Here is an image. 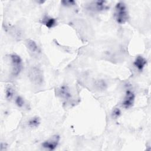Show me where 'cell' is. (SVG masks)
Listing matches in <instances>:
<instances>
[{
	"label": "cell",
	"instance_id": "7",
	"mask_svg": "<svg viewBox=\"0 0 151 151\" xmlns=\"http://www.w3.org/2000/svg\"><path fill=\"white\" fill-rule=\"evenodd\" d=\"M106 1H94L91 4L90 8L97 11H103L107 8V6L106 5Z\"/></svg>",
	"mask_w": 151,
	"mask_h": 151
},
{
	"label": "cell",
	"instance_id": "13",
	"mask_svg": "<svg viewBox=\"0 0 151 151\" xmlns=\"http://www.w3.org/2000/svg\"><path fill=\"white\" fill-rule=\"evenodd\" d=\"M15 103L18 107H21L24 104V101L21 96H17L15 99Z\"/></svg>",
	"mask_w": 151,
	"mask_h": 151
},
{
	"label": "cell",
	"instance_id": "11",
	"mask_svg": "<svg viewBox=\"0 0 151 151\" xmlns=\"http://www.w3.org/2000/svg\"><path fill=\"white\" fill-rule=\"evenodd\" d=\"M40 124V118L37 116L33 117L30 119L28 122V124L31 127H37Z\"/></svg>",
	"mask_w": 151,
	"mask_h": 151
},
{
	"label": "cell",
	"instance_id": "10",
	"mask_svg": "<svg viewBox=\"0 0 151 151\" xmlns=\"http://www.w3.org/2000/svg\"><path fill=\"white\" fill-rule=\"evenodd\" d=\"M42 23L48 28H51L54 27L56 25L57 21L55 18L46 16L43 18Z\"/></svg>",
	"mask_w": 151,
	"mask_h": 151
},
{
	"label": "cell",
	"instance_id": "1",
	"mask_svg": "<svg viewBox=\"0 0 151 151\" xmlns=\"http://www.w3.org/2000/svg\"><path fill=\"white\" fill-rule=\"evenodd\" d=\"M114 19L120 24H124L128 19L127 6L123 2H119L116 4L114 13Z\"/></svg>",
	"mask_w": 151,
	"mask_h": 151
},
{
	"label": "cell",
	"instance_id": "9",
	"mask_svg": "<svg viewBox=\"0 0 151 151\" xmlns=\"http://www.w3.org/2000/svg\"><path fill=\"white\" fill-rule=\"evenodd\" d=\"M26 45H27V47H28V48L29 49V50L31 52L37 54L40 52L39 48L34 41L30 40V39L27 40L26 41Z\"/></svg>",
	"mask_w": 151,
	"mask_h": 151
},
{
	"label": "cell",
	"instance_id": "3",
	"mask_svg": "<svg viewBox=\"0 0 151 151\" xmlns=\"http://www.w3.org/2000/svg\"><path fill=\"white\" fill-rule=\"evenodd\" d=\"M10 58L12 68V74L14 76H17L18 74H19L22 70V60L18 55L15 54L10 55Z\"/></svg>",
	"mask_w": 151,
	"mask_h": 151
},
{
	"label": "cell",
	"instance_id": "4",
	"mask_svg": "<svg viewBox=\"0 0 151 151\" xmlns=\"http://www.w3.org/2000/svg\"><path fill=\"white\" fill-rule=\"evenodd\" d=\"M59 141H60V136L57 134L54 135L48 140L43 142L42 143V146L43 147L47 149H48L50 150H52L57 147L59 143Z\"/></svg>",
	"mask_w": 151,
	"mask_h": 151
},
{
	"label": "cell",
	"instance_id": "5",
	"mask_svg": "<svg viewBox=\"0 0 151 151\" xmlns=\"http://www.w3.org/2000/svg\"><path fill=\"white\" fill-rule=\"evenodd\" d=\"M135 96L133 91L130 90H127L126 93V96L122 102V106L126 108L129 109L132 107L134 103Z\"/></svg>",
	"mask_w": 151,
	"mask_h": 151
},
{
	"label": "cell",
	"instance_id": "6",
	"mask_svg": "<svg viewBox=\"0 0 151 151\" xmlns=\"http://www.w3.org/2000/svg\"><path fill=\"white\" fill-rule=\"evenodd\" d=\"M57 94L63 99H68L71 97L70 89L67 86H63L57 89Z\"/></svg>",
	"mask_w": 151,
	"mask_h": 151
},
{
	"label": "cell",
	"instance_id": "12",
	"mask_svg": "<svg viewBox=\"0 0 151 151\" xmlns=\"http://www.w3.org/2000/svg\"><path fill=\"white\" fill-rule=\"evenodd\" d=\"M14 94V89L11 87H8L6 90V97L8 99H11Z\"/></svg>",
	"mask_w": 151,
	"mask_h": 151
},
{
	"label": "cell",
	"instance_id": "2",
	"mask_svg": "<svg viewBox=\"0 0 151 151\" xmlns=\"http://www.w3.org/2000/svg\"><path fill=\"white\" fill-rule=\"evenodd\" d=\"M29 77L33 84L41 86L43 83V74L42 71L38 67H34L29 70Z\"/></svg>",
	"mask_w": 151,
	"mask_h": 151
},
{
	"label": "cell",
	"instance_id": "15",
	"mask_svg": "<svg viewBox=\"0 0 151 151\" xmlns=\"http://www.w3.org/2000/svg\"><path fill=\"white\" fill-rule=\"evenodd\" d=\"M120 113H121V111L119 109H115L113 111L112 116H113V117L117 118L120 115Z\"/></svg>",
	"mask_w": 151,
	"mask_h": 151
},
{
	"label": "cell",
	"instance_id": "8",
	"mask_svg": "<svg viewBox=\"0 0 151 151\" xmlns=\"http://www.w3.org/2000/svg\"><path fill=\"white\" fill-rule=\"evenodd\" d=\"M133 64L138 70L142 71L146 64V60L142 56H137Z\"/></svg>",
	"mask_w": 151,
	"mask_h": 151
},
{
	"label": "cell",
	"instance_id": "14",
	"mask_svg": "<svg viewBox=\"0 0 151 151\" xmlns=\"http://www.w3.org/2000/svg\"><path fill=\"white\" fill-rule=\"evenodd\" d=\"M61 3L63 4V5L64 6H71L73 5H75V1H63L61 2Z\"/></svg>",
	"mask_w": 151,
	"mask_h": 151
}]
</instances>
